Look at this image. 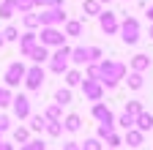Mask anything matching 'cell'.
Instances as JSON below:
<instances>
[{"label":"cell","instance_id":"obj_31","mask_svg":"<svg viewBox=\"0 0 153 150\" xmlns=\"http://www.w3.org/2000/svg\"><path fill=\"white\" fill-rule=\"evenodd\" d=\"M44 117H47V120H63V106H57V104L47 106V112H44Z\"/></svg>","mask_w":153,"mask_h":150},{"label":"cell","instance_id":"obj_47","mask_svg":"<svg viewBox=\"0 0 153 150\" xmlns=\"http://www.w3.org/2000/svg\"><path fill=\"white\" fill-rule=\"evenodd\" d=\"M150 38H153V22H150Z\"/></svg>","mask_w":153,"mask_h":150},{"label":"cell","instance_id":"obj_41","mask_svg":"<svg viewBox=\"0 0 153 150\" xmlns=\"http://www.w3.org/2000/svg\"><path fill=\"white\" fill-rule=\"evenodd\" d=\"M63 3H66V0H47L44 8H63Z\"/></svg>","mask_w":153,"mask_h":150},{"label":"cell","instance_id":"obj_13","mask_svg":"<svg viewBox=\"0 0 153 150\" xmlns=\"http://www.w3.org/2000/svg\"><path fill=\"white\" fill-rule=\"evenodd\" d=\"M27 58H30V63H36V66L47 63V60H49V47H44V44H36V47L27 52Z\"/></svg>","mask_w":153,"mask_h":150},{"label":"cell","instance_id":"obj_28","mask_svg":"<svg viewBox=\"0 0 153 150\" xmlns=\"http://www.w3.org/2000/svg\"><path fill=\"white\" fill-rule=\"evenodd\" d=\"M115 126H120L123 131L134 128V115H128V112H120V117H115Z\"/></svg>","mask_w":153,"mask_h":150},{"label":"cell","instance_id":"obj_14","mask_svg":"<svg viewBox=\"0 0 153 150\" xmlns=\"http://www.w3.org/2000/svg\"><path fill=\"white\" fill-rule=\"evenodd\" d=\"M82 27H85L82 19H66V22H63V33H66V38H79V35H82Z\"/></svg>","mask_w":153,"mask_h":150},{"label":"cell","instance_id":"obj_5","mask_svg":"<svg viewBox=\"0 0 153 150\" xmlns=\"http://www.w3.org/2000/svg\"><path fill=\"white\" fill-rule=\"evenodd\" d=\"M25 71H27V66H25L22 60L8 63V68H6V74H3L6 87H19V85H22V79H25Z\"/></svg>","mask_w":153,"mask_h":150},{"label":"cell","instance_id":"obj_11","mask_svg":"<svg viewBox=\"0 0 153 150\" xmlns=\"http://www.w3.org/2000/svg\"><path fill=\"white\" fill-rule=\"evenodd\" d=\"M90 115L99 120V123H115V115H112V109L104 104V101H96L93 109H90Z\"/></svg>","mask_w":153,"mask_h":150},{"label":"cell","instance_id":"obj_43","mask_svg":"<svg viewBox=\"0 0 153 150\" xmlns=\"http://www.w3.org/2000/svg\"><path fill=\"white\" fill-rule=\"evenodd\" d=\"M0 150H14V145L11 142H0Z\"/></svg>","mask_w":153,"mask_h":150},{"label":"cell","instance_id":"obj_40","mask_svg":"<svg viewBox=\"0 0 153 150\" xmlns=\"http://www.w3.org/2000/svg\"><path fill=\"white\" fill-rule=\"evenodd\" d=\"M8 128H11V117L8 115H0V134H6Z\"/></svg>","mask_w":153,"mask_h":150},{"label":"cell","instance_id":"obj_49","mask_svg":"<svg viewBox=\"0 0 153 150\" xmlns=\"http://www.w3.org/2000/svg\"><path fill=\"white\" fill-rule=\"evenodd\" d=\"M0 142H3V134H0Z\"/></svg>","mask_w":153,"mask_h":150},{"label":"cell","instance_id":"obj_1","mask_svg":"<svg viewBox=\"0 0 153 150\" xmlns=\"http://www.w3.org/2000/svg\"><path fill=\"white\" fill-rule=\"evenodd\" d=\"M126 74H128V68H126V63H120V60H112V58L99 60V82H101L104 90H115V87L123 82Z\"/></svg>","mask_w":153,"mask_h":150},{"label":"cell","instance_id":"obj_33","mask_svg":"<svg viewBox=\"0 0 153 150\" xmlns=\"http://www.w3.org/2000/svg\"><path fill=\"white\" fill-rule=\"evenodd\" d=\"M0 33H3L6 44H8V41H19V27H16V25H8L6 30H0Z\"/></svg>","mask_w":153,"mask_h":150},{"label":"cell","instance_id":"obj_26","mask_svg":"<svg viewBox=\"0 0 153 150\" xmlns=\"http://www.w3.org/2000/svg\"><path fill=\"white\" fill-rule=\"evenodd\" d=\"M82 11H85V16H99L101 14V3H99V0H85Z\"/></svg>","mask_w":153,"mask_h":150},{"label":"cell","instance_id":"obj_8","mask_svg":"<svg viewBox=\"0 0 153 150\" xmlns=\"http://www.w3.org/2000/svg\"><path fill=\"white\" fill-rule=\"evenodd\" d=\"M11 112H14V117L16 120H27L33 115V109H30V98L25 96V93H19V96L11 98Z\"/></svg>","mask_w":153,"mask_h":150},{"label":"cell","instance_id":"obj_30","mask_svg":"<svg viewBox=\"0 0 153 150\" xmlns=\"http://www.w3.org/2000/svg\"><path fill=\"white\" fill-rule=\"evenodd\" d=\"M11 98H14V93H11V87H6V85H0V109H6V106H11Z\"/></svg>","mask_w":153,"mask_h":150},{"label":"cell","instance_id":"obj_32","mask_svg":"<svg viewBox=\"0 0 153 150\" xmlns=\"http://www.w3.org/2000/svg\"><path fill=\"white\" fill-rule=\"evenodd\" d=\"M79 147H82V150H104V145H101V139H99V137H90V139L79 142Z\"/></svg>","mask_w":153,"mask_h":150},{"label":"cell","instance_id":"obj_18","mask_svg":"<svg viewBox=\"0 0 153 150\" xmlns=\"http://www.w3.org/2000/svg\"><path fill=\"white\" fill-rule=\"evenodd\" d=\"M134 128H140L142 134H145V131H150V128H153V115H150V112H145V109H142L140 115L134 117Z\"/></svg>","mask_w":153,"mask_h":150},{"label":"cell","instance_id":"obj_45","mask_svg":"<svg viewBox=\"0 0 153 150\" xmlns=\"http://www.w3.org/2000/svg\"><path fill=\"white\" fill-rule=\"evenodd\" d=\"M6 47V38H3V33H0V49H3Z\"/></svg>","mask_w":153,"mask_h":150},{"label":"cell","instance_id":"obj_36","mask_svg":"<svg viewBox=\"0 0 153 150\" xmlns=\"http://www.w3.org/2000/svg\"><path fill=\"white\" fill-rule=\"evenodd\" d=\"M123 112H128V115H134V117H137L140 112H142V104H140V101H126Z\"/></svg>","mask_w":153,"mask_h":150},{"label":"cell","instance_id":"obj_17","mask_svg":"<svg viewBox=\"0 0 153 150\" xmlns=\"http://www.w3.org/2000/svg\"><path fill=\"white\" fill-rule=\"evenodd\" d=\"M60 123H63V131H71V134H76V131L82 128V117L76 115V112H71V115H66V117H63Z\"/></svg>","mask_w":153,"mask_h":150},{"label":"cell","instance_id":"obj_20","mask_svg":"<svg viewBox=\"0 0 153 150\" xmlns=\"http://www.w3.org/2000/svg\"><path fill=\"white\" fill-rule=\"evenodd\" d=\"M63 79H66V87H76L85 77H82V71H79V68H68V71L63 74Z\"/></svg>","mask_w":153,"mask_h":150},{"label":"cell","instance_id":"obj_15","mask_svg":"<svg viewBox=\"0 0 153 150\" xmlns=\"http://www.w3.org/2000/svg\"><path fill=\"white\" fill-rule=\"evenodd\" d=\"M74 66H88L90 63V55H88V47H71V58H68Z\"/></svg>","mask_w":153,"mask_h":150},{"label":"cell","instance_id":"obj_10","mask_svg":"<svg viewBox=\"0 0 153 150\" xmlns=\"http://www.w3.org/2000/svg\"><path fill=\"white\" fill-rule=\"evenodd\" d=\"M99 27H101V33H107V35H115L118 33V27H120V22H118V14L115 11H101L99 14Z\"/></svg>","mask_w":153,"mask_h":150},{"label":"cell","instance_id":"obj_44","mask_svg":"<svg viewBox=\"0 0 153 150\" xmlns=\"http://www.w3.org/2000/svg\"><path fill=\"white\" fill-rule=\"evenodd\" d=\"M148 19H150V22H153V6H150V8H148Z\"/></svg>","mask_w":153,"mask_h":150},{"label":"cell","instance_id":"obj_37","mask_svg":"<svg viewBox=\"0 0 153 150\" xmlns=\"http://www.w3.org/2000/svg\"><path fill=\"white\" fill-rule=\"evenodd\" d=\"M104 142H107V147H120V145H123V137H120V134H115V131H112V134H109V137H107Z\"/></svg>","mask_w":153,"mask_h":150},{"label":"cell","instance_id":"obj_12","mask_svg":"<svg viewBox=\"0 0 153 150\" xmlns=\"http://www.w3.org/2000/svg\"><path fill=\"white\" fill-rule=\"evenodd\" d=\"M36 44H38V33H36V30H25L22 35H19V52H22L25 58H27V52H30Z\"/></svg>","mask_w":153,"mask_h":150},{"label":"cell","instance_id":"obj_27","mask_svg":"<svg viewBox=\"0 0 153 150\" xmlns=\"http://www.w3.org/2000/svg\"><path fill=\"white\" fill-rule=\"evenodd\" d=\"M27 120H30V126H27V128H30V131H36V134H38V131H44V126H47V117H44V115H30Z\"/></svg>","mask_w":153,"mask_h":150},{"label":"cell","instance_id":"obj_23","mask_svg":"<svg viewBox=\"0 0 153 150\" xmlns=\"http://www.w3.org/2000/svg\"><path fill=\"white\" fill-rule=\"evenodd\" d=\"M55 104L57 106H68L71 104V87H57L55 90Z\"/></svg>","mask_w":153,"mask_h":150},{"label":"cell","instance_id":"obj_38","mask_svg":"<svg viewBox=\"0 0 153 150\" xmlns=\"http://www.w3.org/2000/svg\"><path fill=\"white\" fill-rule=\"evenodd\" d=\"M85 79H99V63H88V68H85Z\"/></svg>","mask_w":153,"mask_h":150},{"label":"cell","instance_id":"obj_22","mask_svg":"<svg viewBox=\"0 0 153 150\" xmlns=\"http://www.w3.org/2000/svg\"><path fill=\"white\" fill-rule=\"evenodd\" d=\"M11 139H14V145H25V142L30 139V128H25V126H16V128L11 131Z\"/></svg>","mask_w":153,"mask_h":150},{"label":"cell","instance_id":"obj_21","mask_svg":"<svg viewBox=\"0 0 153 150\" xmlns=\"http://www.w3.org/2000/svg\"><path fill=\"white\" fill-rule=\"evenodd\" d=\"M123 79H126V85H128L131 90H140V87L145 85V77H142L140 71H128L126 77H123Z\"/></svg>","mask_w":153,"mask_h":150},{"label":"cell","instance_id":"obj_16","mask_svg":"<svg viewBox=\"0 0 153 150\" xmlns=\"http://www.w3.org/2000/svg\"><path fill=\"white\" fill-rule=\"evenodd\" d=\"M123 142H126L131 150H137V147L145 142V134H142L140 128H128V131H126V137H123Z\"/></svg>","mask_w":153,"mask_h":150},{"label":"cell","instance_id":"obj_46","mask_svg":"<svg viewBox=\"0 0 153 150\" xmlns=\"http://www.w3.org/2000/svg\"><path fill=\"white\" fill-rule=\"evenodd\" d=\"M99 3H101V6H104V3H112V0H99Z\"/></svg>","mask_w":153,"mask_h":150},{"label":"cell","instance_id":"obj_9","mask_svg":"<svg viewBox=\"0 0 153 150\" xmlns=\"http://www.w3.org/2000/svg\"><path fill=\"white\" fill-rule=\"evenodd\" d=\"M79 87H82V96L88 98V101H101L104 98V87H101V82L99 79H82L79 82Z\"/></svg>","mask_w":153,"mask_h":150},{"label":"cell","instance_id":"obj_3","mask_svg":"<svg viewBox=\"0 0 153 150\" xmlns=\"http://www.w3.org/2000/svg\"><path fill=\"white\" fill-rule=\"evenodd\" d=\"M118 33H120V38H123V44H128V47H134L140 41V19L137 16H126V19L120 22V27H118Z\"/></svg>","mask_w":153,"mask_h":150},{"label":"cell","instance_id":"obj_7","mask_svg":"<svg viewBox=\"0 0 153 150\" xmlns=\"http://www.w3.org/2000/svg\"><path fill=\"white\" fill-rule=\"evenodd\" d=\"M38 44H44V47H63L66 44V33L60 27H41Z\"/></svg>","mask_w":153,"mask_h":150},{"label":"cell","instance_id":"obj_35","mask_svg":"<svg viewBox=\"0 0 153 150\" xmlns=\"http://www.w3.org/2000/svg\"><path fill=\"white\" fill-rule=\"evenodd\" d=\"M19 150H47V145L41 139H27L25 145H19Z\"/></svg>","mask_w":153,"mask_h":150},{"label":"cell","instance_id":"obj_25","mask_svg":"<svg viewBox=\"0 0 153 150\" xmlns=\"http://www.w3.org/2000/svg\"><path fill=\"white\" fill-rule=\"evenodd\" d=\"M22 25H25V30L41 27V25H38V14H36V11H25V14H22Z\"/></svg>","mask_w":153,"mask_h":150},{"label":"cell","instance_id":"obj_48","mask_svg":"<svg viewBox=\"0 0 153 150\" xmlns=\"http://www.w3.org/2000/svg\"><path fill=\"white\" fill-rule=\"evenodd\" d=\"M104 150H118V147H104Z\"/></svg>","mask_w":153,"mask_h":150},{"label":"cell","instance_id":"obj_42","mask_svg":"<svg viewBox=\"0 0 153 150\" xmlns=\"http://www.w3.org/2000/svg\"><path fill=\"white\" fill-rule=\"evenodd\" d=\"M63 150H82V147H79V142H66Z\"/></svg>","mask_w":153,"mask_h":150},{"label":"cell","instance_id":"obj_39","mask_svg":"<svg viewBox=\"0 0 153 150\" xmlns=\"http://www.w3.org/2000/svg\"><path fill=\"white\" fill-rule=\"evenodd\" d=\"M88 55H90V63H99L101 60V47H88Z\"/></svg>","mask_w":153,"mask_h":150},{"label":"cell","instance_id":"obj_2","mask_svg":"<svg viewBox=\"0 0 153 150\" xmlns=\"http://www.w3.org/2000/svg\"><path fill=\"white\" fill-rule=\"evenodd\" d=\"M71 47L68 44H63V47H55V52H49V71L52 74H66L68 71V66H71Z\"/></svg>","mask_w":153,"mask_h":150},{"label":"cell","instance_id":"obj_24","mask_svg":"<svg viewBox=\"0 0 153 150\" xmlns=\"http://www.w3.org/2000/svg\"><path fill=\"white\" fill-rule=\"evenodd\" d=\"M16 14V0H3L0 3V19H11Z\"/></svg>","mask_w":153,"mask_h":150},{"label":"cell","instance_id":"obj_34","mask_svg":"<svg viewBox=\"0 0 153 150\" xmlns=\"http://www.w3.org/2000/svg\"><path fill=\"white\" fill-rule=\"evenodd\" d=\"M112 131H115V123H99V131H96V137H99V139H107Z\"/></svg>","mask_w":153,"mask_h":150},{"label":"cell","instance_id":"obj_4","mask_svg":"<svg viewBox=\"0 0 153 150\" xmlns=\"http://www.w3.org/2000/svg\"><path fill=\"white\" fill-rule=\"evenodd\" d=\"M44 79H47V71L41 68V66H27V71H25V79H22V85L30 90V93H36V90H41L44 87Z\"/></svg>","mask_w":153,"mask_h":150},{"label":"cell","instance_id":"obj_6","mask_svg":"<svg viewBox=\"0 0 153 150\" xmlns=\"http://www.w3.org/2000/svg\"><path fill=\"white\" fill-rule=\"evenodd\" d=\"M66 19L68 16L63 8H41V14H38V25L41 27H60Z\"/></svg>","mask_w":153,"mask_h":150},{"label":"cell","instance_id":"obj_19","mask_svg":"<svg viewBox=\"0 0 153 150\" xmlns=\"http://www.w3.org/2000/svg\"><path fill=\"white\" fill-rule=\"evenodd\" d=\"M128 66H131V71H140V74H145V71H150V58H148V55H134Z\"/></svg>","mask_w":153,"mask_h":150},{"label":"cell","instance_id":"obj_29","mask_svg":"<svg viewBox=\"0 0 153 150\" xmlns=\"http://www.w3.org/2000/svg\"><path fill=\"white\" fill-rule=\"evenodd\" d=\"M44 131H47L49 137H60V134H63V123H60V120H47Z\"/></svg>","mask_w":153,"mask_h":150}]
</instances>
